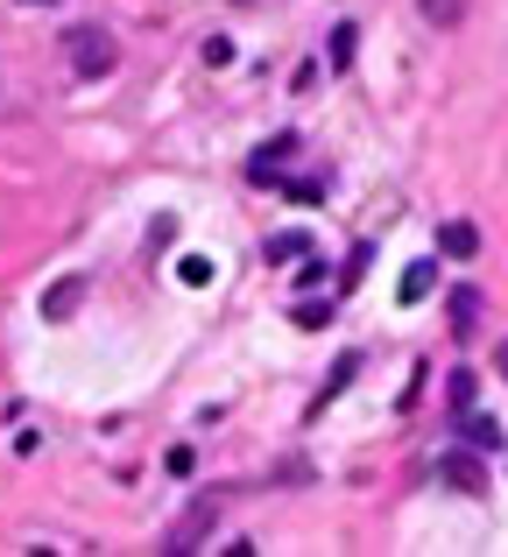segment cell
<instances>
[{
  "instance_id": "obj_1",
  "label": "cell",
  "mask_w": 508,
  "mask_h": 557,
  "mask_svg": "<svg viewBox=\"0 0 508 557\" xmlns=\"http://www.w3.org/2000/svg\"><path fill=\"white\" fill-rule=\"evenodd\" d=\"M64 57H71V71H78V78H107V71L121 64V50H113V36H107V28H92V22L64 28Z\"/></svg>"
},
{
  "instance_id": "obj_2",
  "label": "cell",
  "mask_w": 508,
  "mask_h": 557,
  "mask_svg": "<svg viewBox=\"0 0 508 557\" xmlns=\"http://www.w3.org/2000/svg\"><path fill=\"white\" fill-rule=\"evenodd\" d=\"M212 536H220V494H206V502L184 508V522H170L163 550H198V544H212Z\"/></svg>"
},
{
  "instance_id": "obj_3",
  "label": "cell",
  "mask_w": 508,
  "mask_h": 557,
  "mask_svg": "<svg viewBox=\"0 0 508 557\" xmlns=\"http://www.w3.org/2000/svg\"><path fill=\"white\" fill-rule=\"evenodd\" d=\"M438 480H445V487H459V494H487V466H481V451H473V445H453V451L438 459Z\"/></svg>"
},
{
  "instance_id": "obj_4",
  "label": "cell",
  "mask_w": 508,
  "mask_h": 557,
  "mask_svg": "<svg viewBox=\"0 0 508 557\" xmlns=\"http://www.w3.org/2000/svg\"><path fill=\"white\" fill-rule=\"evenodd\" d=\"M453 423H459V445H473V451H501V445H508V431L487 417V409H473V403L453 409Z\"/></svg>"
},
{
  "instance_id": "obj_5",
  "label": "cell",
  "mask_w": 508,
  "mask_h": 557,
  "mask_svg": "<svg viewBox=\"0 0 508 557\" xmlns=\"http://www.w3.org/2000/svg\"><path fill=\"white\" fill-rule=\"evenodd\" d=\"M297 156V135H275L269 149H255V163H248V184H261V190H275L283 184V163Z\"/></svg>"
},
{
  "instance_id": "obj_6",
  "label": "cell",
  "mask_w": 508,
  "mask_h": 557,
  "mask_svg": "<svg viewBox=\"0 0 508 557\" xmlns=\"http://www.w3.org/2000/svg\"><path fill=\"white\" fill-rule=\"evenodd\" d=\"M445 318H453V339H473V325H481V289H473V283H453Z\"/></svg>"
},
{
  "instance_id": "obj_7",
  "label": "cell",
  "mask_w": 508,
  "mask_h": 557,
  "mask_svg": "<svg viewBox=\"0 0 508 557\" xmlns=\"http://www.w3.org/2000/svg\"><path fill=\"white\" fill-rule=\"evenodd\" d=\"M438 255H453V261L481 255V226H473V219H445L438 226Z\"/></svg>"
},
{
  "instance_id": "obj_8",
  "label": "cell",
  "mask_w": 508,
  "mask_h": 557,
  "mask_svg": "<svg viewBox=\"0 0 508 557\" xmlns=\"http://www.w3.org/2000/svg\"><path fill=\"white\" fill-rule=\"evenodd\" d=\"M431 289H438V261H431V255H417L410 269H402V289H396V297H402V304H424Z\"/></svg>"
},
{
  "instance_id": "obj_9",
  "label": "cell",
  "mask_w": 508,
  "mask_h": 557,
  "mask_svg": "<svg viewBox=\"0 0 508 557\" xmlns=\"http://www.w3.org/2000/svg\"><path fill=\"white\" fill-rule=\"evenodd\" d=\"M360 374V354H339V368H332L325 374V388H318V403H311V417H318V409H332V403H339V395H346V381H354Z\"/></svg>"
},
{
  "instance_id": "obj_10",
  "label": "cell",
  "mask_w": 508,
  "mask_h": 557,
  "mask_svg": "<svg viewBox=\"0 0 508 557\" xmlns=\"http://www.w3.org/2000/svg\"><path fill=\"white\" fill-rule=\"evenodd\" d=\"M354 50H360V28H354V22H339V28H332V42H325L332 71H354Z\"/></svg>"
},
{
  "instance_id": "obj_11",
  "label": "cell",
  "mask_w": 508,
  "mask_h": 557,
  "mask_svg": "<svg viewBox=\"0 0 508 557\" xmlns=\"http://www.w3.org/2000/svg\"><path fill=\"white\" fill-rule=\"evenodd\" d=\"M417 14H424L431 28H459L467 22V0H417Z\"/></svg>"
},
{
  "instance_id": "obj_12",
  "label": "cell",
  "mask_w": 508,
  "mask_h": 557,
  "mask_svg": "<svg viewBox=\"0 0 508 557\" xmlns=\"http://www.w3.org/2000/svg\"><path fill=\"white\" fill-rule=\"evenodd\" d=\"M311 255V233H275L269 240V261H303Z\"/></svg>"
},
{
  "instance_id": "obj_13",
  "label": "cell",
  "mask_w": 508,
  "mask_h": 557,
  "mask_svg": "<svg viewBox=\"0 0 508 557\" xmlns=\"http://www.w3.org/2000/svg\"><path fill=\"white\" fill-rule=\"evenodd\" d=\"M78 289H85L78 275H64V283L50 289V304H42V311H50V318H71V311H78Z\"/></svg>"
},
{
  "instance_id": "obj_14",
  "label": "cell",
  "mask_w": 508,
  "mask_h": 557,
  "mask_svg": "<svg viewBox=\"0 0 508 557\" xmlns=\"http://www.w3.org/2000/svg\"><path fill=\"white\" fill-rule=\"evenodd\" d=\"M275 190H289L297 205H325V177H283Z\"/></svg>"
},
{
  "instance_id": "obj_15",
  "label": "cell",
  "mask_w": 508,
  "mask_h": 557,
  "mask_svg": "<svg viewBox=\"0 0 508 557\" xmlns=\"http://www.w3.org/2000/svg\"><path fill=\"white\" fill-rule=\"evenodd\" d=\"M368 261H374V240H360V247H354V255H346V275H339V283H346V289H354V283H360V275H368Z\"/></svg>"
},
{
  "instance_id": "obj_16",
  "label": "cell",
  "mask_w": 508,
  "mask_h": 557,
  "mask_svg": "<svg viewBox=\"0 0 508 557\" xmlns=\"http://www.w3.org/2000/svg\"><path fill=\"white\" fill-rule=\"evenodd\" d=\"M445 395H453V403H445V409H467V403H473V374H467V368H459L453 381H445Z\"/></svg>"
},
{
  "instance_id": "obj_17",
  "label": "cell",
  "mask_w": 508,
  "mask_h": 557,
  "mask_svg": "<svg viewBox=\"0 0 508 557\" xmlns=\"http://www.w3.org/2000/svg\"><path fill=\"white\" fill-rule=\"evenodd\" d=\"M177 275H184V283H212V261H206V255H184Z\"/></svg>"
},
{
  "instance_id": "obj_18",
  "label": "cell",
  "mask_w": 508,
  "mask_h": 557,
  "mask_svg": "<svg viewBox=\"0 0 508 557\" xmlns=\"http://www.w3.org/2000/svg\"><path fill=\"white\" fill-rule=\"evenodd\" d=\"M206 64H234V36H206Z\"/></svg>"
},
{
  "instance_id": "obj_19",
  "label": "cell",
  "mask_w": 508,
  "mask_h": 557,
  "mask_svg": "<svg viewBox=\"0 0 508 557\" xmlns=\"http://www.w3.org/2000/svg\"><path fill=\"white\" fill-rule=\"evenodd\" d=\"M170 473H198V451L191 445H170Z\"/></svg>"
},
{
  "instance_id": "obj_20",
  "label": "cell",
  "mask_w": 508,
  "mask_h": 557,
  "mask_svg": "<svg viewBox=\"0 0 508 557\" xmlns=\"http://www.w3.org/2000/svg\"><path fill=\"white\" fill-rule=\"evenodd\" d=\"M495 374H501V381H508V339H501V346H495Z\"/></svg>"
},
{
  "instance_id": "obj_21",
  "label": "cell",
  "mask_w": 508,
  "mask_h": 557,
  "mask_svg": "<svg viewBox=\"0 0 508 557\" xmlns=\"http://www.w3.org/2000/svg\"><path fill=\"white\" fill-rule=\"evenodd\" d=\"M28 8H50V0H28Z\"/></svg>"
}]
</instances>
